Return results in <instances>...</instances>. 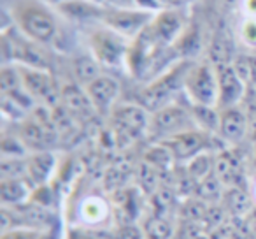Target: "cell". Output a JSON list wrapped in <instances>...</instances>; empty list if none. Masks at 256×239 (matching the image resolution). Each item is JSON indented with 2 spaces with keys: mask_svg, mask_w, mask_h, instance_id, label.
Wrapping results in <instances>:
<instances>
[{
  "mask_svg": "<svg viewBox=\"0 0 256 239\" xmlns=\"http://www.w3.org/2000/svg\"><path fill=\"white\" fill-rule=\"evenodd\" d=\"M110 118H112L114 136L118 139H126V143L139 139L150 130L151 113L140 104L114 106V109L110 111Z\"/></svg>",
  "mask_w": 256,
  "mask_h": 239,
  "instance_id": "cell-4",
  "label": "cell"
},
{
  "mask_svg": "<svg viewBox=\"0 0 256 239\" xmlns=\"http://www.w3.org/2000/svg\"><path fill=\"white\" fill-rule=\"evenodd\" d=\"M248 114V136L251 137V141H256V102H252L246 111Z\"/></svg>",
  "mask_w": 256,
  "mask_h": 239,
  "instance_id": "cell-32",
  "label": "cell"
},
{
  "mask_svg": "<svg viewBox=\"0 0 256 239\" xmlns=\"http://www.w3.org/2000/svg\"><path fill=\"white\" fill-rule=\"evenodd\" d=\"M218 74V109H228V107H237L244 100L248 85L242 81L240 76L235 72L232 65L216 67Z\"/></svg>",
  "mask_w": 256,
  "mask_h": 239,
  "instance_id": "cell-10",
  "label": "cell"
},
{
  "mask_svg": "<svg viewBox=\"0 0 256 239\" xmlns=\"http://www.w3.org/2000/svg\"><path fill=\"white\" fill-rule=\"evenodd\" d=\"M58 11L68 20H76V22H86V20H95L104 18L106 9L98 8L96 4L90 2V0H68L64 4L56 6Z\"/></svg>",
  "mask_w": 256,
  "mask_h": 239,
  "instance_id": "cell-21",
  "label": "cell"
},
{
  "mask_svg": "<svg viewBox=\"0 0 256 239\" xmlns=\"http://www.w3.org/2000/svg\"><path fill=\"white\" fill-rule=\"evenodd\" d=\"M102 22L107 29L114 30L123 37H137L150 23L153 16L148 11H130V9H109L104 13Z\"/></svg>",
  "mask_w": 256,
  "mask_h": 239,
  "instance_id": "cell-9",
  "label": "cell"
},
{
  "mask_svg": "<svg viewBox=\"0 0 256 239\" xmlns=\"http://www.w3.org/2000/svg\"><path fill=\"white\" fill-rule=\"evenodd\" d=\"M54 164H56V160H54L53 153H50L46 150L34 151L32 155L26 157V165H28L26 179L32 183L34 188L46 185V181L54 171Z\"/></svg>",
  "mask_w": 256,
  "mask_h": 239,
  "instance_id": "cell-17",
  "label": "cell"
},
{
  "mask_svg": "<svg viewBox=\"0 0 256 239\" xmlns=\"http://www.w3.org/2000/svg\"><path fill=\"white\" fill-rule=\"evenodd\" d=\"M34 192L32 183L26 178L2 179L0 181V199L2 207H18L30 200Z\"/></svg>",
  "mask_w": 256,
  "mask_h": 239,
  "instance_id": "cell-16",
  "label": "cell"
},
{
  "mask_svg": "<svg viewBox=\"0 0 256 239\" xmlns=\"http://www.w3.org/2000/svg\"><path fill=\"white\" fill-rule=\"evenodd\" d=\"M0 88H2V95L6 93H11L18 88H23L22 74H20V69L14 65H4L2 72H0Z\"/></svg>",
  "mask_w": 256,
  "mask_h": 239,
  "instance_id": "cell-29",
  "label": "cell"
},
{
  "mask_svg": "<svg viewBox=\"0 0 256 239\" xmlns=\"http://www.w3.org/2000/svg\"><path fill=\"white\" fill-rule=\"evenodd\" d=\"M18 69L23 86L34 99L40 100L46 106H58V100L62 99V90L56 88L53 78L48 74L46 69L28 67V65H22Z\"/></svg>",
  "mask_w": 256,
  "mask_h": 239,
  "instance_id": "cell-7",
  "label": "cell"
},
{
  "mask_svg": "<svg viewBox=\"0 0 256 239\" xmlns=\"http://www.w3.org/2000/svg\"><path fill=\"white\" fill-rule=\"evenodd\" d=\"M28 148L22 141V137L4 136L2 139V158H26Z\"/></svg>",
  "mask_w": 256,
  "mask_h": 239,
  "instance_id": "cell-30",
  "label": "cell"
},
{
  "mask_svg": "<svg viewBox=\"0 0 256 239\" xmlns=\"http://www.w3.org/2000/svg\"><path fill=\"white\" fill-rule=\"evenodd\" d=\"M74 76L78 79V85L86 86L92 81H95L100 74V62L95 57H78L72 62Z\"/></svg>",
  "mask_w": 256,
  "mask_h": 239,
  "instance_id": "cell-25",
  "label": "cell"
},
{
  "mask_svg": "<svg viewBox=\"0 0 256 239\" xmlns=\"http://www.w3.org/2000/svg\"><path fill=\"white\" fill-rule=\"evenodd\" d=\"M90 43H92L93 57L100 62V65H118L126 60V37L120 36L114 30H98L92 36Z\"/></svg>",
  "mask_w": 256,
  "mask_h": 239,
  "instance_id": "cell-8",
  "label": "cell"
},
{
  "mask_svg": "<svg viewBox=\"0 0 256 239\" xmlns=\"http://www.w3.org/2000/svg\"><path fill=\"white\" fill-rule=\"evenodd\" d=\"M0 174H2V179L26 178V174H28L26 158H2Z\"/></svg>",
  "mask_w": 256,
  "mask_h": 239,
  "instance_id": "cell-28",
  "label": "cell"
},
{
  "mask_svg": "<svg viewBox=\"0 0 256 239\" xmlns=\"http://www.w3.org/2000/svg\"><path fill=\"white\" fill-rule=\"evenodd\" d=\"M110 239H146V234H144L142 223L128 221V223H118Z\"/></svg>",
  "mask_w": 256,
  "mask_h": 239,
  "instance_id": "cell-31",
  "label": "cell"
},
{
  "mask_svg": "<svg viewBox=\"0 0 256 239\" xmlns=\"http://www.w3.org/2000/svg\"><path fill=\"white\" fill-rule=\"evenodd\" d=\"M151 30L162 44H168L181 34L182 20L176 11H162L150 23Z\"/></svg>",
  "mask_w": 256,
  "mask_h": 239,
  "instance_id": "cell-18",
  "label": "cell"
},
{
  "mask_svg": "<svg viewBox=\"0 0 256 239\" xmlns=\"http://www.w3.org/2000/svg\"><path fill=\"white\" fill-rule=\"evenodd\" d=\"M46 2H53V4L60 6V4H64V2H68V0H46Z\"/></svg>",
  "mask_w": 256,
  "mask_h": 239,
  "instance_id": "cell-37",
  "label": "cell"
},
{
  "mask_svg": "<svg viewBox=\"0 0 256 239\" xmlns=\"http://www.w3.org/2000/svg\"><path fill=\"white\" fill-rule=\"evenodd\" d=\"M220 130L218 137L223 143L237 144L248 136V114L240 107H228V109H220Z\"/></svg>",
  "mask_w": 256,
  "mask_h": 239,
  "instance_id": "cell-14",
  "label": "cell"
},
{
  "mask_svg": "<svg viewBox=\"0 0 256 239\" xmlns=\"http://www.w3.org/2000/svg\"><path fill=\"white\" fill-rule=\"evenodd\" d=\"M144 162H148L150 165L156 167L158 171H168L172 167V164L176 162L172 151L165 146L164 143H158L154 146H151L144 155Z\"/></svg>",
  "mask_w": 256,
  "mask_h": 239,
  "instance_id": "cell-27",
  "label": "cell"
},
{
  "mask_svg": "<svg viewBox=\"0 0 256 239\" xmlns=\"http://www.w3.org/2000/svg\"><path fill=\"white\" fill-rule=\"evenodd\" d=\"M78 220L82 227H90V228L106 227L110 220H114V209L104 197L88 195L79 202Z\"/></svg>",
  "mask_w": 256,
  "mask_h": 239,
  "instance_id": "cell-11",
  "label": "cell"
},
{
  "mask_svg": "<svg viewBox=\"0 0 256 239\" xmlns=\"http://www.w3.org/2000/svg\"><path fill=\"white\" fill-rule=\"evenodd\" d=\"M158 2L162 4V2H172V0H158Z\"/></svg>",
  "mask_w": 256,
  "mask_h": 239,
  "instance_id": "cell-39",
  "label": "cell"
},
{
  "mask_svg": "<svg viewBox=\"0 0 256 239\" xmlns=\"http://www.w3.org/2000/svg\"><path fill=\"white\" fill-rule=\"evenodd\" d=\"M254 164H256V141H254Z\"/></svg>",
  "mask_w": 256,
  "mask_h": 239,
  "instance_id": "cell-38",
  "label": "cell"
},
{
  "mask_svg": "<svg viewBox=\"0 0 256 239\" xmlns=\"http://www.w3.org/2000/svg\"><path fill=\"white\" fill-rule=\"evenodd\" d=\"M251 239H256V235H252V237H251Z\"/></svg>",
  "mask_w": 256,
  "mask_h": 239,
  "instance_id": "cell-40",
  "label": "cell"
},
{
  "mask_svg": "<svg viewBox=\"0 0 256 239\" xmlns=\"http://www.w3.org/2000/svg\"><path fill=\"white\" fill-rule=\"evenodd\" d=\"M220 204L228 218H248L256 209L254 199L246 186H226Z\"/></svg>",
  "mask_w": 256,
  "mask_h": 239,
  "instance_id": "cell-15",
  "label": "cell"
},
{
  "mask_svg": "<svg viewBox=\"0 0 256 239\" xmlns=\"http://www.w3.org/2000/svg\"><path fill=\"white\" fill-rule=\"evenodd\" d=\"M84 90L88 93L95 111H98V113H110L114 109V104H116L118 97H120L121 86L118 83V79L102 74L95 81L86 85Z\"/></svg>",
  "mask_w": 256,
  "mask_h": 239,
  "instance_id": "cell-12",
  "label": "cell"
},
{
  "mask_svg": "<svg viewBox=\"0 0 256 239\" xmlns=\"http://www.w3.org/2000/svg\"><path fill=\"white\" fill-rule=\"evenodd\" d=\"M192 104L218 107V74L212 64L192 65L186 72L184 88Z\"/></svg>",
  "mask_w": 256,
  "mask_h": 239,
  "instance_id": "cell-3",
  "label": "cell"
},
{
  "mask_svg": "<svg viewBox=\"0 0 256 239\" xmlns=\"http://www.w3.org/2000/svg\"><path fill=\"white\" fill-rule=\"evenodd\" d=\"M249 85L256 86V55H249Z\"/></svg>",
  "mask_w": 256,
  "mask_h": 239,
  "instance_id": "cell-34",
  "label": "cell"
},
{
  "mask_svg": "<svg viewBox=\"0 0 256 239\" xmlns=\"http://www.w3.org/2000/svg\"><path fill=\"white\" fill-rule=\"evenodd\" d=\"M146 239H176L178 225L170 221L167 216L156 213L142 221Z\"/></svg>",
  "mask_w": 256,
  "mask_h": 239,
  "instance_id": "cell-22",
  "label": "cell"
},
{
  "mask_svg": "<svg viewBox=\"0 0 256 239\" xmlns=\"http://www.w3.org/2000/svg\"><path fill=\"white\" fill-rule=\"evenodd\" d=\"M214 134H209L206 130L200 129H192L181 132L178 136H172L164 143L168 150L172 151L176 162H190L192 158H195L200 153H207V151H214Z\"/></svg>",
  "mask_w": 256,
  "mask_h": 239,
  "instance_id": "cell-6",
  "label": "cell"
},
{
  "mask_svg": "<svg viewBox=\"0 0 256 239\" xmlns=\"http://www.w3.org/2000/svg\"><path fill=\"white\" fill-rule=\"evenodd\" d=\"M224 190H226V186H224L223 181L212 172V174H209L207 178H204L202 181L196 183L195 195L207 204H220L221 199H223Z\"/></svg>",
  "mask_w": 256,
  "mask_h": 239,
  "instance_id": "cell-24",
  "label": "cell"
},
{
  "mask_svg": "<svg viewBox=\"0 0 256 239\" xmlns=\"http://www.w3.org/2000/svg\"><path fill=\"white\" fill-rule=\"evenodd\" d=\"M214 174L223 181L224 186H244V165L240 155L235 150L221 148L214 155Z\"/></svg>",
  "mask_w": 256,
  "mask_h": 239,
  "instance_id": "cell-13",
  "label": "cell"
},
{
  "mask_svg": "<svg viewBox=\"0 0 256 239\" xmlns=\"http://www.w3.org/2000/svg\"><path fill=\"white\" fill-rule=\"evenodd\" d=\"M242 39L249 44V46H256V22L249 20L244 27H242Z\"/></svg>",
  "mask_w": 256,
  "mask_h": 239,
  "instance_id": "cell-33",
  "label": "cell"
},
{
  "mask_svg": "<svg viewBox=\"0 0 256 239\" xmlns=\"http://www.w3.org/2000/svg\"><path fill=\"white\" fill-rule=\"evenodd\" d=\"M62 106L72 114H90L95 111L84 86L81 85H67L62 88Z\"/></svg>",
  "mask_w": 256,
  "mask_h": 239,
  "instance_id": "cell-19",
  "label": "cell"
},
{
  "mask_svg": "<svg viewBox=\"0 0 256 239\" xmlns=\"http://www.w3.org/2000/svg\"><path fill=\"white\" fill-rule=\"evenodd\" d=\"M192 129H198V127L193 120L190 107H182L172 102L158 109L156 113H151L150 132L160 137V141H165L168 137L178 136V134Z\"/></svg>",
  "mask_w": 256,
  "mask_h": 239,
  "instance_id": "cell-5",
  "label": "cell"
},
{
  "mask_svg": "<svg viewBox=\"0 0 256 239\" xmlns=\"http://www.w3.org/2000/svg\"><path fill=\"white\" fill-rule=\"evenodd\" d=\"M190 111H192L193 120H195L196 127H198L200 130H206V132L218 136V130H220V116H221V111L218 109V107L192 104Z\"/></svg>",
  "mask_w": 256,
  "mask_h": 239,
  "instance_id": "cell-23",
  "label": "cell"
},
{
  "mask_svg": "<svg viewBox=\"0 0 256 239\" xmlns=\"http://www.w3.org/2000/svg\"><path fill=\"white\" fill-rule=\"evenodd\" d=\"M251 195H252V199H254V204H256V181H254V185H252V188H251Z\"/></svg>",
  "mask_w": 256,
  "mask_h": 239,
  "instance_id": "cell-36",
  "label": "cell"
},
{
  "mask_svg": "<svg viewBox=\"0 0 256 239\" xmlns=\"http://www.w3.org/2000/svg\"><path fill=\"white\" fill-rule=\"evenodd\" d=\"M188 69H190L188 64L176 65L170 71L162 74L160 78L151 81L146 88H142L139 92L137 104H140L150 113H156L158 109L172 104L176 93L181 88H184V78Z\"/></svg>",
  "mask_w": 256,
  "mask_h": 239,
  "instance_id": "cell-1",
  "label": "cell"
},
{
  "mask_svg": "<svg viewBox=\"0 0 256 239\" xmlns=\"http://www.w3.org/2000/svg\"><path fill=\"white\" fill-rule=\"evenodd\" d=\"M137 4H139V8L142 9H156L160 8V2L158 0H136Z\"/></svg>",
  "mask_w": 256,
  "mask_h": 239,
  "instance_id": "cell-35",
  "label": "cell"
},
{
  "mask_svg": "<svg viewBox=\"0 0 256 239\" xmlns=\"http://www.w3.org/2000/svg\"><path fill=\"white\" fill-rule=\"evenodd\" d=\"M214 151H207V153H200L190 162H186V172L195 179L196 183L202 181L209 174L214 172Z\"/></svg>",
  "mask_w": 256,
  "mask_h": 239,
  "instance_id": "cell-26",
  "label": "cell"
},
{
  "mask_svg": "<svg viewBox=\"0 0 256 239\" xmlns=\"http://www.w3.org/2000/svg\"><path fill=\"white\" fill-rule=\"evenodd\" d=\"M209 58L214 67H223V65H232L235 55H234V43L228 34L226 27H221L212 37V43L209 48Z\"/></svg>",
  "mask_w": 256,
  "mask_h": 239,
  "instance_id": "cell-20",
  "label": "cell"
},
{
  "mask_svg": "<svg viewBox=\"0 0 256 239\" xmlns=\"http://www.w3.org/2000/svg\"><path fill=\"white\" fill-rule=\"evenodd\" d=\"M12 16L23 36L34 43L46 44L56 34V23L51 13L34 0H22L20 4H16V8L12 9Z\"/></svg>",
  "mask_w": 256,
  "mask_h": 239,
  "instance_id": "cell-2",
  "label": "cell"
}]
</instances>
